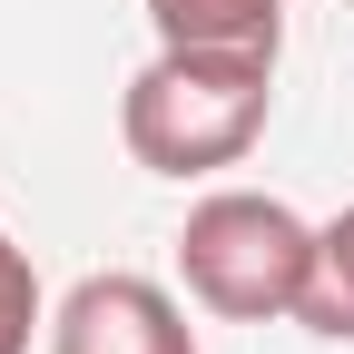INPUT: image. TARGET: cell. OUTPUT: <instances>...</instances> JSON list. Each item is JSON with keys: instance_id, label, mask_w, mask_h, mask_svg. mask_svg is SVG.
I'll return each mask as SVG.
<instances>
[{"instance_id": "2", "label": "cell", "mask_w": 354, "mask_h": 354, "mask_svg": "<svg viewBox=\"0 0 354 354\" xmlns=\"http://www.w3.org/2000/svg\"><path fill=\"white\" fill-rule=\"evenodd\" d=\"M177 276L207 315L227 325H276L305 305L315 286V227L286 207V197H256V187H216L187 207L177 227Z\"/></svg>"}, {"instance_id": "5", "label": "cell", "mask_w": 354, "mask_h": 354, "mask_svg": "<svg viewBox=\"0 0 354 354\" xmlns=\"http://www.w3.org/2000/svg\"><path fill=\"white\" fill-rule=\"evenodd\" d=\"M295 325H305V335L354 344V207L335 216V227H315V286H305Z\"/></svg>"}, {"instance_id": "1", "label": "cell", "mask_w": 354, "mask_h": 354, "mask_svg": "<svg viewBox=\"0 0 354 354\" xmlns=\"http://www.w3.org/2000/svg\"><path fill=\"white\" fill-rule=\"evenodd\" d=\"M266 109H276V59L256 50H167L128 79L118 99V138L148 177H216L266 138Z\"/></svg>"}, {"instance_id": "7", "label": "cell", "mask_w": 354, "mask_h": 354, "mask_svg": "<svg viewBox=\"0 0 354 354\" xmlns=\"http://www.w3.org/2000/svg\"><path fill=\"white\" fill-rule=\"evenodd\" d=\"M344 10H354V0H344Z\"/></svg>"}, {"instance_id": "3", "label": "cell", "mask_w": 354, "mask_h": 354, "mask_svg": "<svg viewBox=\"0 0 354 354\" xmlns=\"http://www.w3.org/2000/svg\"><path fill=\"white\" fill-rule=\"evenodd\" d=\"M50 354H197V325L148 276H79L50 315Z\"/></svg>"}, {"instance_id": "4", "label": "cell", "mask_w": 354, "mask_h": 354, "mask_svg": "<svg viewBox=\"0 0 354 354\" xmlns=\"http://www.w3.org/2000/svg\"><path fill=\"white\" fill-rule=\"evenodd\" d=\"M148 20L167 50H286V0H148Z\"/></svg>"}, {"instance_id": "6", "label": "cell", "mask_w": 354, "mask_h": 354, "mask_svg": "<svg viewBox=\"0 0 354 354\" xmlns=\"http://www.w3.org/2000/svg\"><path fill=\"white\" fill-rule=\"evenodd\" d=\"M30 325H39V276H30V256L0 236V354H30Z\"/></svg>"}]
</instances>
